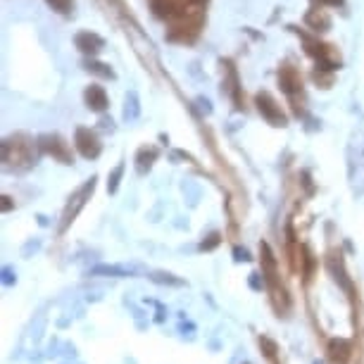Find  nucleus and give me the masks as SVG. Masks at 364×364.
<instances>
[{
  "label": "nucleus",
  "mask_w": 364,
  "mask_h": 364,
  "mask_svg": "<svg viewBox=\"0 0 364 364\" xmlns=\"http://www.w3.org/2000/svg\"><path fill=\"white\" fill-rule=\"evenodd\" d=\"M74 43H77V48L84 55H91V58H95V55L105 48V38L98 36V33H93V31H79L77 38H74Z\"/></svg>",
  "instance_id": "obj_8"
},
{
  "label": "nucleus",
  "mask_w": 364,
  "mask_h": 364,
  "mask_svg": "<svg viewBox=\"0 0 364 364\" xmlns=\"http://www.w3.org/2000/svg\"><path fill=\"white\" fill-rule=\"evenodd\" d=\"M255 102H257L259 114H262L272 127H286V124H288L284 109H281L279 102L274 100V95H272V93H267V91L257 93V95H255Z\"/></svg>",
  "instance_id": "obj_4"
},
{
  "label": "nucleus",
  "mask_w": 364,
  "mask_h": 364,
  "mask_svg": "<svg viewBox=\"0 0 364 364\" xmlns=\"http://www.w3.org/2000/svg\"><path fill=\"white\" fill-rule=\"evenodd\" d=\"M46 3L50 5L55 12H60V15H70L74 8V0H46Z\"/></svg>",
  "instance_id": "obj_14"
},
{
  "label": "nucleus",
  "mask_w": 364,
  "mask_h": 364,
  "mask_svg": "<svg viewBox=\"0 0 364 364\" xmlns=\"http://www.w3.org/2000/svg\"><path fill=\"white\" fill-rule=\"evenodd\" d=\"M155 160H157V148H153V146L141 148L139 155H136V167H139V174H146V171L153 167Z\"/></svg>",
  "instance_id": "obj_11"
},
{
  "label": "nucleus",
  "mask_w": 364,
  "mask_h": 364,
  "mask_svg": "<svg viewBox=\"0 0 364 364\" xmlns=\"http://www.w3.org/2000/svg\"><path fill=\"white\" fill-rule=\"evenodd\" d=\"M74 143H77L79 153L84 155L86 160H95V157L100 155V150H102L98 136H95L91 129H86V127L77 129V134H74Z\"/></svg>",
  "instance_id": "obj_6"
},
{
  "label": "nucleus",
  "mask_w": 364,
  "mask_h": 364,
  "mask_svg": "<svg viewBox=\"0 0 364 364\" xmlns=\"http://www.w3.org/2000/svg\"><path fill=\"white\" fill-rule=\"evenodd\" d=\"M122 171H124V167H117L114 171H112V178H109V191H117V183H119V176H122Z\"/></svg>",
  "instance_id": "obj_15"
},
{
  "label": "nucleus",
  "mask_w": 364,
  "mask_h": 364,
  "mask_svg": "<svg viewBox=\"0 0 364 364\" xmlns=\"http://www.w3.org/2000/svg\"><path fill=\"white\" fill-rule=\"evenodd\" d=\"M38 146H41V150H43V153L53 155L55 160H60L63 164H72L74 162V155H72L70 143H67L63 136L46 134V136H41V139H38Z\"/></svg>",
  "instance_id": "obj_3"
},
{
  "label": "nucleus",
  "mask_w": 364,
  "mask_h": 364,
  "mask_svg": "<svg viewBox=\"0 0 364 364\" xmlns=\"http://www.w3.org/2000/svg\"><path fill=\"white\" fill-rule=\"evenodd\" d=\"M305 22L312 26L314 31H328L331 29V17L326 15V10H310L305 17Z\"/></svg>",
  "instance_id": "obj_10"
},
{
  "label": "nucleus",
  "mask_w": 364,
  "mask_h": 364,
  "mask_svg": "<svg viewBox=\"0 0 364 364\" xmlns=\"http://www.w3.org/2000/svg\"><path fill=\"white\" fill-rule=\"evenodd\" d=\"M93 188H95V178H88V181L84 183V188H79V193L72 198V203L67 205V210H65V219H63V231L70 226V222H74V217H77V212L84 208V203H86V198L93 193Z\"/></svg>",
  "instance_id": "obj_7"
},
{
  "label": "nucleus",
  "mask_w": 364,
  "mask_h": 364,
  "mask_svg": "<svg viewBox=\"0 0 364 364\" xmlns=\"http://www.w3.org/2000/svg\"><path fill=\"white\" fill-rule=\"evenodd\" d=\"M200 29H203V8H198V10L186 12V15L171 19L167 38L174 41V43H193V41L200 36Z\"/></svg>",
  "instance_id": "obj_2"
},
{
  "label": "nucleus",
  "mask_w": 364,
  "mask_h": 364,
  "mask_svg": "<svg viewBox=\"0 0 364 364\" xmlns=\"http://www.w3.org/2000/svg\"><path fill=\"white\" fill-rule=\"evenodd\" d=\"M86 70H88V72H93V74H98V77H105V79H112V77H114L112 70H109V65H105V63H95V60H88V63H86Z\"/></svg>",
  "instance_id": "obj_13"
},
{
  "label": "nucleus",
  "mask_w": 364,
  "mask_h": 364,
  "mask_svg": "<svg viewBox=\"0 0 364 364\" xmlns=\"http://www.w3.org/2000/svg\"><path fill=\"white\" fill-rule=\"evenodd\" d=\"M3 162L15 171H26L36 164V146L26 134L8 136L3 141Z\"/></svg>",
  "instance_id": "obj_1"
},
{
  "label": "nucleus",
  "mask_w": 364,
  "mask_h": 364,
  "mask_svg": "<svg viewBox=\"0 0 364 364\" xmlns=\"http://www.w3.org/2000/svg\"><path fill=\"white\" fill-rule=\"evenodd\" d=\"M279 86L284 88V93L293 102H298V95L302 98V79H300V72L295 70L293 65H284L279 70Z\"/></svg>",
  "instance_id": "obj_5"
},
{
  "label": "nucleus",
  "mask_w": 364,
  "mask_h": 364,
  "mask_svg": "<svg viewBox=\"0 0 364 364\" xmlns=\"http://www.w3.org/2000/svg\"><path fill=\"white\" fill-rule=\"evenodd\" d=\"M84 100H86V105L88 109H93V112H105L107 109V93H105V88L102 86H88L86 88V93H84Z\"/></svg>",
  "instance_id": "obj_9"
},
{
  "label": "nucleus",
  "mask_w": 364,
  "mask_h": 364,
  "mask_svg": "<svg viewBox=\"0 0 364 364\" xmlns=\"http://www.w3.org/2000/svg\"><path fill=\"white\" fill-rule=\"evenodd\" d=\"M141 107H139V95H136L134 91L127 95V107H124V119L127 122H134L136 117H139Z\"/></svg>",
  "instance_id": "obj_12"
}]
</instances>
